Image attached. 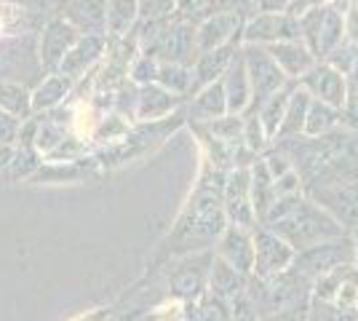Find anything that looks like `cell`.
I'll return each mask as SVG.
<instances>
[{"label": "cell", "mask_w": 358, "mask_h": 321, "mask_svg": "<svg viewBox=\"0 0 358 321\" xmlns=\"http://www.w3.org/2000/svg\"><path fill=\"white\" fill-rule=\"evenodd\" d=\"M43 64L35 48V38H6L0 41V80L19 83L24 89L38 86L43 80Z\"/></svg>", "instance_id": "2"}, {"label": "cell", "mask_w": 358, "mask_h": 321, "mask_svg": "<svg viewBox=\"0 0 358 321\" xmlns=\"http://www.w3.org/2000/svg\"><path fill=\"white\" fill-rule=\"evenodd\" d=\"M246 16L241 14H209L198 27H195V46L198 54L211 51V48L227 46V43H238V35L243 32Z\"/></svg>", "instance_id": "8"}, {"label": "cell", "mask_w": 358, "mask_h": 321, "mask_svg": "<svg viewBox=\"0 0 358 321\" xmlns=\"http://www.w3.org/2000/svg\"><path fill=\"white\" fill-rule=\"evenodd\" d=\"M343 123V110L329 107L318 99H310L308 105V118H305V137H327L331 131H337V126Z\"/></svg>", "instance_id": "15"}, {"label": "cell", "mask_w": 358, "mask_h": 321, "mask_svg": "<svg viewBox=\"0 0 358 321\" xmlns=\"http://www.w3.org/2000/svg\"><path fill=\"white\" fill-rule=\"evenodd\" d=\"M64 22L80 35H105L107 0H64Z\"/></svg>", "instance_id": "9"}, {"label": "cell", "mask_w": 358, "mask_h": 321, "mask_svg": "<svg viewBox=\"0 0 358 321\" xmlns=\"http://www.w3.org/2000/svg\"><path fill=\"white\" fill-rule=\"evenodd\" d=\"M243 62H246V73H249V83H252V105L246 110V118L254 115L262 102L273 97L278 89L286 86L284 70L278 67V62L270 57V51L265 46H252L246 43L243 48Z\"/></svg>", "instance_id": "3"}, {"label": "cell", "mask_w": 358, "mask_h": 321, "mask_svg": "<svg viewBox=\"0 0 358 321\" xmlns=\"http://www.w3.org/2000/svg\"><path fill=\"white\" fill-rule=\"evenodd\" d=\"M155 83H158L161 89H166L169 94H185L193 89V70H187V67H182V64L161 62V64H158Z\"/></svg>", "instance_id": "21"}, {"label": "cell", "mask_w": 358, "mask_h": 321, "mask_svg": "<svg viewBox=\"0 0 358 321\" xmlns=\"http://www.w3.org/2000/svg\"><path fill=\"white\" fill-rule=\"evenodd\" d=\"M299 27H302V43L318 59H327L329 54L343 43L345 19L337 6L308 8L305 14L299 16Z\"/></svg>", "instance_id": "1"}, {"label": "cell", "mask_w": 358, "mask_h": 321, "mask_svg": "<svg viewBox=\"0 0 358 321\" xmlns=\"http://www.w3.org/2000/svg\"><path fill=\"white\" fill-rule=\"evenodd\" d=\"M299 83H302V92L310 94V99H318L329 107L343 110L345 99H348V78L327 62H321V64L315 62L313 67L299 78Z\"/></svg>", "instance_id": "6"}, {"label": "cell", "mask_w": 358, "mask_h": 321, "mask_svg": "<svg viewBox=\"0 0 358 321\" xmlns=\"http://www.w3.org/2000/svg\"><path fill=\"white\" fill-rule=\"evenodd\" d=\"M254 8L259 14H284L289 11V0H254Z\"/></svg>", "instance_id": "30"}, {"label": "cell", "mask_w": 358, "mask_h": 321, "mask_svg": "<svg viewBox=\"0 0 358 321\" xmlns=\"http://www.w3.org/2000/svg\"><path fill=\"white\" fill-rule=\"evenodd\" d=\"M102 51H105V35H80L78 43L64 54L59 64V76L70 78V80L80 78L102 57Z\"/></svg>", "instance_id": "11"}, {"label": "cell", "mask_w": 358, "mask_h": 321, "mask_svg": "<svg viewBox=\"0 0 358 321\" xmlns=\"http://www.w3.org/2000/svg\"><path fill=\"white\" fill-rule=\"evenodd\" d=\"M193 51H198V46H195V24L185 22V19L177 22V24H169V19H166L158 38L152 41V46L145 54H152L155 59H164L169 64L187 67L195 59Z\"/></svg>", "instance_id": "5"}, {"label": "cell", "mask_w": 358, "mask_h": 321, "mask_svg": "<svg viewBox=\"0 0 358 321\" xmlns=\"http://www.w3.org/2000/svg\"><path fill=\"white\" fill-rule=\"evenodd\" d=\"M158 64H161V62L155 59L152 54H142V57L134 62V67H131V78H134L136 83H142V86H150V83H155Z\"/></svg>", "instance_id": "24"}, {"label": "cell", "mask_w": 358, "mask_h": 321, "mask_svg": "<svg viewBox=\"0 0 358 321\" xmlns=\"http://www.w3.org/2000/svg\"><path fill=\"white\" fill-rule=\"evenodd\" d=\"M0 3H8V6H24L27 0H0Z\"/></svg>", "instance_id": "33"}, {"label": "cell", "mask_w": 358, "mask_h": 321, "mask_svg": "<svg viewBox=\"0 0 358 321\" xmlns=\"http://www.w3.org/2000/svg\"><path fill=\"white\" fill-rule=\"evenodd\" d=\"M308 105H310V94L302 92V89H294L292 99H289V107H286L284 121H281V126H278L275 139H292V137H299V134L305 131Z\"/></svg>", "instance_id": "17"}, {"label": "cell", "mask_w": 358, "mask_h": 321, "mask_svg": "<svg viewBox=\"0 0 358 321\" xmlns=\"http://www.w3.org/2000/svg\"><path fill=\"white\" fill-rule=\"evenodd\" d=\"M315 6H327V0H289V14H305L308 8H315Z\"/></svg>", "instance_id": "31"}, {"label": "cell", "mask_w": 358, "mask_h": 321, "mask_svg": "<svg viewBox=\"0 0 358 321\" xmlns=\"http://www.w3.org/2000/svg\"><path fill=\"white\" fill-rule=\"evenodd\" d=\"M224 99H227V113L230 115H241L252 105V83H249V73H246V62H243V51H236V57L230 62L227 73H224Z\"/></svg>", "instance_id": "10"}, {"label": "cell", "mask_w": 358, "mask_h": 321, "mask_svg": "<svg viewBox=\"0 0 358 321\" xmlns=\"http://www.w3.org/2000/svg\"><path fill=\"white\" fill-rule=\"evenodd\" d=\"M236 51H238L236 43H227V46L211 48V51L198 54V59H195V73H193L195 76L193 89L217 83V78L227 73V67H230V62H233V57H236Z\"/></svg>", "instance_id": "13"}, {"label": "cell", "mask_w": 358, "mask_h": 321, "mask_svg": "<svg viewBox=\"0 0 358 321\" xmlns=\"http://www.w3.org/2000/svg\"><path fill=\"white\" fill-rule=\"evenodd\" d=\"M80 32L75 30L70 22L64 19H51L45 24L43 35H41V43H38V54H41V64L43 70L51 73H59V64L64 59V54L78 43Z\"/></svg>", "instance_id": "7"}, {"label": "cell", "mask_w": 358, "mask_h": 321, "mask_svg": "<svg viewBox=\"0 0 358 321\" xmlns=\"http://www.w3.org/2000/svg\"><path fill=\"white\" fill-rule=\"evenodd\" d=\"M174 105H177L174 94H169L166 89H161L158 83H150V86H142V89H139V97H136V115L145 118V121H152V118L166 115Z\"/></svg>", "instance_id": "16"}, {"label": "cell", "mask_w": 358, "mask_h": 321, "mask_svg": "<svg viewBox=\"0 0 358 321\" xmlns=\"http://www.w3.org/2000/svg\"><path fill=\"white\" fill-rule=\"evenodd\" d=\"M243 41L252 46H273L286 41H302L299 16L289 14H257L243 24Z\"/></svg>", "instance_id": "4"}, {"label": "cell", "mask_w": 358, "mask_h": 321, "mask_svg": "<svg viewBox=\"0 0 358 321\" xmlns=\"http://www.w3.org/2000/svg\"><path fill=\"white\" fill-rule=\"evenodd\" d=\"M292 94H294V83H286L284 89H278L273 97H268V99L262 102V107L257 110V118H259V123H262V131H265V137L268 139H273L275 134H278V126H281V121H284Z\"/></svg>", "instance_id": "14"}, {"label": "cell", "mask_w": 358, "mask_h": 321, "mask_svg": "<svg viewBox=\"0 0 358 321\" xmlns=\"http://www.w3.org/2000/svg\"><path fill=\"white\" fill-rule=\"evenodd\" d=\"M0 107L6 113H11L16 121H24L32 113V94L19 83L0 80Z\"/></svg>", "instance_id": "19"}, {"label": "cell", "mask_w": 358, "mask_h": 321, "mask_svg": "<svg viewBox=\"0 0 358 321\" xmlns=\"http://www.w3.org/2000/svg\"><path fill=\"white\" fill-rule=\"evenodd\" d=\"M343 123L358 134V92H350V89H348V99L343 105Z\"/></svg>", "instance_id": "28"}, {"label": "cell", "mask_w": 358, "mask_h": 321, "mask_svg": "<svg viewBox=\"0 0 358 321\" xmlns=\"http://www.w3.org/2000/svg\"><path fill=\"white\" fill-rule=\"evenodd\" d=\"M177 11L182 14L185 22L195 19L198 14H206L209 16V0H177Z\"/></svg>", "instance_id": "27"}, {"label": "cell", "mask_w": 358, "mask_h": 321, "mask_svg": "<svg viewBox=\"0 0 358 321\" xmlns=\"http://www.w3.org/2000/svg\"><path fill=\"white\" fill-rule=\"evenodd\" d=\"M67 94H70V78L59 76V73H51V76L43 78V80L35 86V92H32V113L57 107Z\"/></svg>", "instance_id": "18"}, {"label": "cell", "mask_w": 358, "mask_h": 321, "mask_svg": "<svg viewBox=\"0 0 358 321\" xmlns=\"http://www.w3.org/2000/svg\"><path fill=\"white\" fill-rule=\"evenodd\" d=\"M265 48L270 51V57L278 62L284 76L292 78V80H299L315 64V57L308 51V46L302 41H286V43H273V46Z\"/></svg>", "instance_id": "12"}, {"label": "cell", "mask_w": 358, "mask_h": 321, "mask_svg": "<svg viewBox=\"0 0 358 321\" xmlns=\"http://www.w3.org/2000/svg\"><path fill=\"white\" fill-rule=\"evenodd\" d=\"M19 129H22V121H16L11 113H6L0 107V145H11L19 139Z\"/></svg>", "instance_id": "26"}, {"label": "cell", "mask_w": 358, "mask_h": 321, "mask_svg": "<svg viewBox=\"0 0 358 321\" xmlns=\"http://www.w3.org/2000/svg\"><path fill=\"white\" fill-rule=\"evenodd\" d=\"M139 16V0H107V30L123 35Z\"/></svg>", "instance_id": "20"}, {"label": "cell", "mask_w": 358, "mask_h": 321, "mask_svg": "<svg viewBox=\"0 0 358 321\" xmlns=\"http://www.w3.org/2000/svg\"><path fill=\"white\" fill-rule=\"evenodd\" d=\"M345 19V32H348V41L358 46V6L353 3L350 8H348V14L343 16Z\"/></svg>", "instance_id": "29"}, {"label": "cell", "mask_w": 358, "mask_h": 321, "mask_svg": "<svg viewBox=\"0 0 358 321\" xmlns=\"http://www.w3.org/2000/svg\"><path fill=\"white\" fill-rule=\"evenodd\" d=\"M209 8H214L211 14H241L246 16L254 8V0H209Z\"/></svg>", "instance_id": "25"}, {"label": "cell", "mask_w": 358, "mask_h": 321, "mask_svg": "<svg viewBox=\"0 0 358 321\" xmlns=\"http://www.w3.org/2000/svg\"><path fill=\"white\" fill-rule=\"evenodd\" d=\"M174 8H177V0H139V16H142V22L169 19V14Z\"/></svg>", "instance_id": "23"}, {"label": "cell", "mask_w": 358, "mask_h": 321, "mask_svg": "<svg viewBox=\"0 0 358 321\" xmlns=\"http://www.w3.org/2000/svg\"><path fill=\"white\" fill-rule=\"evenodd\" d=\"M11 158H14V150H11V145H0V166H6Z\"/></svg>", "instance_id": "32"}, {"label": "cell", "mask_w": 358, "mask_h": 321, "mask_svg": "<svg viewBox=\"0 0 358 321\" xmlns=\"http://www.w3.org/2000/svg\"><path fill=\"white\" fill-rule=\"evenodd\" d=\"M195 113H201V115H206V118H214V121L227 113V99H224L222 80L203 86V92L195 97Z\"/></svg>", "instance_id": "22"}]
</instances>
